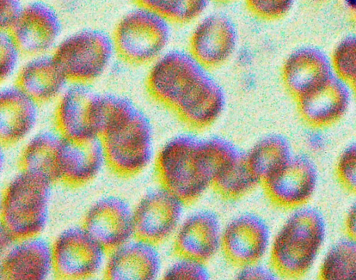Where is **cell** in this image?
Segmentation results:
<instances>
[{"instance_id": "52a82bcc", "label": "cell", "mask_w": 356, "mask_h": 280, "mask_svg": "<svg viewBox=\"0 0 356 280\" xmlns=\"http://www.w3.org/2000/svg\"><path fill=\"white\" fill-rule=\"evenodd\" d=\"M115 52L109 34L99 29H85L60 41L52 56L68 81L89 84L104 73Z\"/></svg>"}, {"instance_id": "836d02e7", "label": "cell", "mask_w": 356, "mask_h": 280, "mask_svg": "<svg viewBox=\"0 0 356 280\" xmlns=\"http://www.w3.org/2000/svg\"><path fill=\"white\" fill-rule=\"evenodd\" d=\"M24 6L21 0H1L0 26L9 31L21 14Z\"/></svg>"}, {"instance_id": "5b68a950", "label": "cell", "mask_w": 356, "mask_h": 280, "mask_svg": "<svg viewBox=\"0 0 356 280\" xmlns=\"http://www.w3.org/2000/svg\"><path fill=\"white\" fill-rule=\"evenodd\" d=\"M51 182L22 170L7 185L1 203V226L16 239L38 235L49 214Z\"/></svg>"}, {"instance_id": "4fadbf2b", "label": "cell", "mask_w": 356, "mask_h": 280, "mask_svg": "<svg viewBox=\"0 0 356 280\" xmlns=\"http://www.w3.org/2000/svg\"><path fill=\"white\" fill-rule=\"evenodd\" d=\"M270 238V229L264 219L246 212L227 224L222 232L221 248L229 263L242 267L258 263L263 258Z\"/></svg>"}, {"instance_id": "277c9868", "label": "cell", "mask_w": 356, "mask_h": 280, "mask_svg": "<svg viewBox=\"0 0 356 280\" xmlns=\"http://www.w3.org/2000/svg\"><path fill=\"white\" fill-rule=\"evenodd\" d=\"M325 235V222L313 208H302L286 221L275 237L270 263L279 274L298 278L312 267Z\"/></svg>"}, {"instance_id": "44dd1931", "label": "cell", "mask_w": 356, "mask_h": 280, "mask_svg": "<svg viewBox=\"0 0 356 280\" xmlns=\"http://www.w3.org/2000/svg\"><path fill=\"white\" fill-rule=\"evenodd\" d=\"M38 103L16 84L0 93V139L3 145L16 143L31 132L38 118Z\"/></svg>"}, {"instance_id": "d6986e66", "label": "cell", "mask_w": 356, "mask_h": 280, "mask_svg": "<svg viewBox=\"0 0 356 280\" xmlns=\"http://www.w3.org/2000/svg\"><path fill=\"white\" fill-rule=\"evenodd\" d=\"M222 231L218 217L210 210L188 216L179 226L174 242L175 253L205 263L221 247Z\"/></svg>"}, {"instance_id": "4dcf8cb0", "label": "cell", "mask_w": 356, "mask_h": 280, "mask_svg": "<svg viewBox=\"0 0 356 280\" xmlns=\"http://www.w3.org/2000/svg\"><path fill=\"white\" fill-rule=\"evenodd\" d=\"M249 11L259 19L275 21L284 17L292 8L294 0H245Z\"/></svg>"}, {"instance_id": "1f68e13d", "label": "cell", "mask_w": 356, "mask_h": 280, "mask_svg": "<svg viewBox=\"0 0 356 280\" xmlns=\"http://www.w3.org/2000/svg\"><path fill=\"white\" fill-rule=\"evenodd\" d=\"M209 277L204 263L187 258H180L163 275L165 279L206 280Z\"/></svg>"}, {"instance_id": "d4e9b609", "label": "cell", "mask_w": 356, "mask_h": 280, "mask_svg": "<svg viewBox=\"0 0 356 280\" xmlns=\"http://www.w3.org/2000/svg\"><path fill=\"white\" fill-rule=\"evenodd\" d=\"M246 155L251 170L261 183L278 171L292 157L289 141L280 134L263 137Z\"/></svg>"}, {"instance_id": "7a4b0ae2", "label": "cell", "mask_w": 356, "mask_h": 280, "mask_svg": "<svg viewBox=\"0 0 356 280\" xmlns=\"http://www.w3.org/2000/svg\"><path fill=\"white\" fill-rule=\"evenodd\" d=\"M155 166L161 186L184 204L192 203L211 186L214 178L209 139L188 134L177 135L161 148Z\"/></svg>"}, {"instance_id": "f546056e", "label": "cell", "mask_w": 356, "mask_h": 280, "mask_svg": "<svg viewBox=\"0 0 356 280\" xmlns=\"http://www.w3.org/2000/svg\"><path fill=\"white\" fill-rule=\"evenodd\" d=\"M22 52L9 31H1L0 35L1 81H6L19 65Z\"/></svg>"}, {"instance_id": "7402d4cb", "label": "cell", "mask_w": 356, "mask_h": 280, "mask_svg": "<svg viewBox=\"0 0 356 280\" xmlns=\"http://www.w3.org/2000/svg\"><path fill=\"white\" fill-rule=\"evenodd\" d=\"M67 81L53 56L47 54L32 56L16 77V85L38 104L58 98Z\"/></svg>"}, {"instance_id": "30bf717a", "label": "cell", "mask_w": 356, "mask_h": 280, "mask_svg": "<svg viewBox=\"0 0 356 280\" xmlns=\"http://www.w3.org/2000/svg\"><path fill=\"white\" fill-rule=\"evenodd\" d=\"M184 204L162 186L147 192L134 210L135 237L154 244L166 240L177 228Z\"/></svg>"}, {"instance_id": "f1b7e54d", "label": "cell", "mask_w": 356, "mask_h": 280, "mask_svg": "<svg viewBox=\"0 0 356 280\" xmlns=\"http://www.w3.org/2000/svg\"><path fill=\"white\" fill-rule=\"evenodd\" d=\"M331 65L337 77L356 95V36L343 40L335 47Z\"/></svg>"}, {"instance_id": "83f0119b", "label": "cell", "mask_w": 356, "mask_h": 280, "mask_svg": "<svg viewBox=\"0 0 356 280\" xmlns=\"http://www.w3.org/2000/svg\"><path fill=\"white\" fill-rule=\"evenodd\" d=\"M137 6L159 15L170 24H186L203 16L210 0H135Z\"/></svg>"}, {"instance_id": "603a6c76", "label": "cell", "mask_w": 356, "mask_h": 280, "mask_svg": "<svg viewBox=\"0 0 356 280\" xmlns=\"http://www.w3.org/2000/svg\"><path fill=\"white\" fill-rule=\"evenodd\" d=\"M331 67L320 51L300 49L291 53L284 61L282 79L286 89L296 100L331 76Z\"/></svg>"}, {"instance_id": "8d00e7d4", "label": "cell", "mask_w": 356, "mask_h": 280, "mask_svg": "<svg viewBox=\"0 0 356 280\" xmlns=\"http://www.w3.org/2000/svg\"><path fill=\"white\" fill-rule=\"evenodd\" d=\"M218 3H230V2H232L235 0H213Z\"/></svg>"}, {"instance_id": "ba28073f", "label": "cell", "mask_w": 356, "mask_h": 280, "mask_svg": "<svg viewBox=\"0 0 356 280\" xmlns=\"http://www.w3.org/2000/svg\"><path fill=\"white\" fill-rule=\"evenodd\" d=\"M51 247L54 271L63 279L91 277L106 263V249L83 226L64 230Z\"/></svg>"}, {"instance_id": "8fae6325", "label": "cell", "mask_w": 356, "mask_h": 280, "mask_svg": "<svg viewBox=\"0 0 356 280\" xmlns=\"http://www.w3.org/2000/svg\"><path fill=\"white\" fill-rule=\"evenodd\" d=\"M237 32L229 18L220 13L202 16L189 38L190 54L207 70L227 63L235 52Z\"/></svg>"}, {"instance_id": "2e32d148", "label": "cell", "mask_w": 356, "mask_h": 280, "mask_svg": "<svg viewBox=\"0 0 356 280\" xmlns=\"http://www.w3.org/2000/svg\"><path fill=\"white\" fill-rule=\"evenodd\" d=\"M1 255V279L43 280L54 270L52 247L38 235L16 240Z\"/></svg>"}, {"instance_id": "d6a6232c", "label": "cell", "mask_w": 356, "mask_h": 280, "mask_svg": "<svg viewBox=\"0 0 356 280\" xmlns=\"http://www.w3.org/2000/svg\"><path fill=\"white\" fill-rule=\"evenodd\" d=\"M336 171L341 183L349 191L356 193V142L341 153Z\"/></svg>"}, {"instance_id": "4316f807", "label": "cell", "mask_w": 356, "mask_h": 280, "mask_svg": "<svg viewBox=\"0 0 356 280\" xmlns=\"http://www.w3.org/2000/svg\"><path fill=\"white\" fill-rule=\"evenodd\" d=\"M323 280H356V240L343 239L328 251L318 273Z\"/></svg>"}, {"instance_id": "5bb4252c", "label": "cell", "mask_w": 356, "mask_h": 280, "mask_svg": "<svg viewBox=\"0 0 356 280\" xmlns=\"http://www.w3.org/2000/svg\"><path fill=\"white\" fill-rule=\"evenodd\" d=\"M83 227L106 250H111L135 236L134 210L120 197H102L86 212Z\"/></svg>"}, {"instance_id": "d590c367", "label": "cell", "mask_w": 356, "mask_h": 280, "mask_svg": "<svg viewBox=\"0 0 356 280\" xmlns=\"http://www.w3.org/2000/svg\"><path fill=\"white\" fill-rule=\"evenodd\" d=\"M345 227L348 237L356 240V201L347 213Z\"/></svg>"}, {"instance_id": "9c48e42d", "label": "cell", "mask_w": 356, "mask_h": 280, "mask_svg": "<svg viewBox=\"0 0 356 280\" xmlns=\"http://www.w3.org/2000/svg\"><path fill=\"white\" fill-rule=\"evenodd\" d=\"M99 93L89 84L72 83L58 98L55 111L58 132L74 141L100 138Z\"/></svg>"}, {"instance_id": "8992f818", "label": "cell", "mask_w": 356, "mask_h": 280, "mask_svg": "<svg viewBox=\"0 0 356 280\" xmlns=\"http://www.w3.org/2000/svg\"><path fill=\"white\" fill-rule=\"evenodd\" d=\"M170 24L155 13L137 6L116 25L113 40L115 52L134 65L153 63L165 52Z\"/></svg>"}, {"instance_id": "ffe728a7", "label": "cell", "mask_w": 356, "mask_h": 280, "mask_svg": "<svg viewBox=\"0 0 356 280\" xmlns=\"http://www.w3.org/2000/svg\"><path fill=\"white\" fill-rule=\"evenodd\" d=\"M106 162L99 137L74 141L63 137L58 157L59 181L81 185L95 178Z\"/></svg>"}, {"instance_id": "ac0fdd59", "label": "cell", "mask_w": 356, "mask_h": 280, "mask_svg": "<svg viewBox=\"0 0 356 280\" xmlns=\"http://www.w3.org/2000/svg\"><path fill=\"white\" fill-rule=\"evenodd\" d=\"M156 244L136 237L110 250L105 276L111 280H152L161 270Z\"/></svg>"}, {"instance_id": "cb8c5ba5", "label": "cell", "mask_w": 356, "mask_h": 280, "mask_svg": "<svg viewBox=\"0 0 356 280\" xmlns=\"http://www.w3.org/2000/svg\"><path fill=\"white\" fill-rule=\"evenodd\" d=\"M63 139L58 132L43 131L36 134L22 150V169L51 183L59 181L58 157Z\"/></svg>"}, {"instance_id": "7c38bea8", "label": "cell", "mask_w": 356, "mask_h": 280, "mask_svg": "<svg viewBox=\"0 0 356 280\" xmlns=\"http://www.w3.org/2000/svg\"><path fill=\"white\" fill-rule=\"evenodd\" d=\"M62 29L57 11L49 4L36 1L24 6L8 31L22 54L35 56L46 54L56 47Z\"/></svg>"}, {"instance_id": "e0dca14e", "label": "cell", "mask_w": 356, "mask_h": 280, "mask_svg": "<svg viewBox=\"0 0 356 280\" xmlns=\"http://www.w3.org/2000/svg\"><path fill=\"white\" fill-rule=\"evenodd\" d=\"M302 119L315 128L328 127L346 112L349 93L345 84L332 75L296 100Z\"/></svg>"}, {"instance_id": "3957f363", "label": "cell", "mask_w": 356, "mask_h": 280, "mask_svg": "<svg viewBox=\"0 0 356 280\" xmlns=\"http://www.w3.org/2000/svg\"><path fill=\"white\" fill-rule=\"evenodd\" d=\"M213 81L189 52L173 50L152 63L146 86L156 102L179 118L200 102Z\"/></svg>"}, {"instance_id": "484cf974", "label": "cell", "mask_w": 356, "mask_h": 280, "mask_svg": "<svg viewBox=\"0 0 356 280\" xmlns=\"http://www.w3.org/2000/svg\"><path fill=\"white\" fill-rule=\"evenodd\" d=\"M260 183L248 164L246 153L241 152L230 160L214 178L211 186L227 200H236L254 189Z\"/></svg>"}, {"instance_id": "9a60e30c", "label": "cell", "mask_w": 356, "mask_h": 280, "mask_svg": "<svg viewBox=\"0 0 356 280\" xmlns=\"http://www.w3.org/2000/svg\"><path fill=\"white\" fill-rule=\"evenodd\" d=\"M317 170L307 156H292L274 175L262 182L264 192L275 205L293 208L305 204L317 184Z\"/></svg>"}, {"instance_id": "6da1fadb", "label": "cell", "mask_w": 356, "mask_h": 280, "mask_svg": "<svg viewBox=\"0 0 356 280\" xmlns=\"http://www.w3.org/2000/svg\"><path fill=\"white\" fill-rule=\"evenodd\" d=\"M102 141L106 163L130 176L144 170L153 157V130L148 116L122 95L100 93Z\"/></svg>"}, {"instance_id": "e575fe53", "label": "cell", "mask_w": 356, "mask_h": 280, "mask_svg": "<svg viewBox=\"0 0 356 280\" xmlns=\"http://www.w3.org/2000/svg\"><path fill=\"white\" fill-rule=\"evenodd\" d=\"M276 273L275 271L256 263L242 267L236 277L238 279H276Z\"/></svg>"}]
</instances>
